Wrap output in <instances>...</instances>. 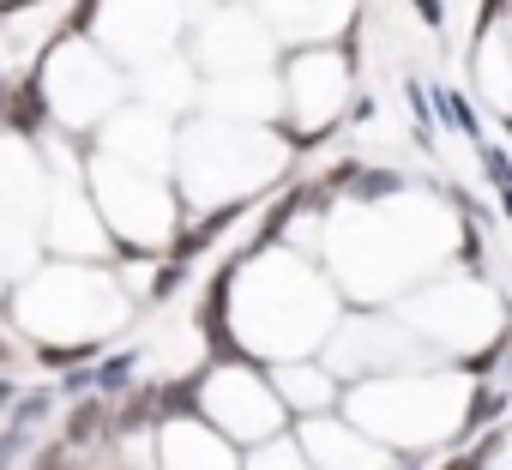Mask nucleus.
<instances>
[{"mask_svg": "<svg viewBox=\"0 0 512 470\" xmlns=\"http://www.w3.org/2000/svg\"><path fill=\"white\" fill-rule=\"evenodd\" d=\"M103 416H109L103 404H79V410H73V422H67V440H91L97 428H109Z\"/></svg>", "mask_w": 512, "mask_h": 470, "instance_id": "1", "label": "nucleus"}]
</instances>
